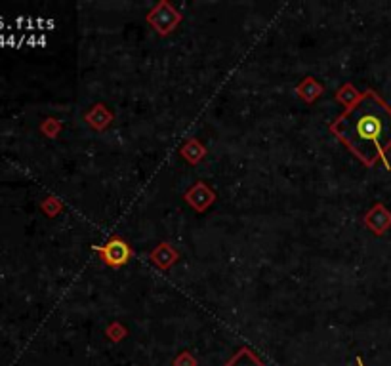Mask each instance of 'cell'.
<instances>
[{
    "mask_svg": "<svg viewBox=\"0 0 391 366\" xmlns=\"http://www.w3.org/2000/svg\"><path fill=\"white\" fill-rule=\"evenodd\" d=\"M331 130L365 166L372 168L382 160L385 168H390L391 107L376 92L369 90L357 97Z\"/></svg>",
    "mask_w": 391,
    "mask_h": 366,
    "instance_id": "6da1fadb",
    "label": "cell"
},
{
    "mask_svg": "<svg viewBox=\"0 0 391 366\" xmlns=\"http://www.w3.org/2000/svg\"><path fill=\"white\" fill-rule=\"evenodd\" d=\"M99 252L103 254V260L109 265H122V263L128 262L130 258V248L124 240L115 239L109 244H106V248H99Z\"/></svg>",
    "mask_w": 391,
    "mask_h": 366,
    "instance_id": "7a4b0ae2",
    "label": "cell"
},
{
    "mask_svg": "<svg viewBox=\"0 0 391 366\" xmlns=\"http://www.w3.org/2000/svg\"><path fill=\"white\" fill-rule=\"evenodd\" d=\"M224 366H265L262 360L258 359V355L247 349V347H242L239 351L235 353L231 359L227 360Z\"/></svg>",
    "mask_w": 391,
    "mask_h": 366,
    "instance_id": "3957f363",
    "label": "cell"
},
{
    "mask_svg": "<svg viewBox=\"0 0 391 366\" xmlns=\"http://www.w3.org/2000/svg\"><path fill=\"white\" fill-rule=\"evenodd\" d=\"M357 365H359V366H363V360H361V359H357Z\"/></svg>",
    "mask_w": 391,
    "mask_h": 366,
    "instance_id": "277c9868",
    "label": "cell"
}]
</instances>
